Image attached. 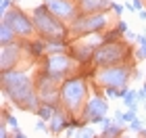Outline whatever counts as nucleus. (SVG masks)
I'll use <instances>...</instances> for the list:
<instances>
[{
	"instance_id": "f257e3e1",
	"label": "nucleus",
	"mask_w": 146,
	"mask_h": 138,
	"mask_svg": "<svg viewBox=\"0 0 146 138\" xmlns=\"http://www.w3.org/2000/svg\"><path fill=\"white\" fill-rule=\"evenodd\" d=\"M0 80H2L4 96L9 98L17 109L36 113L42 101H40V96H38V88H36L34 80H31L25 71H17V69L2 71Z\"/></svg>"
},
{
	"instance_id": "f03ea898",
	"label": "nucleus",
	"mask_w": 146,
	"mask_h": 138,
	"mask_svg": "<svg viewBox=\"0 0 146 138\" xmlns=\"http://www.w3.org/2000/svg\"><path fill=\"white\" fill-rule=\"evenodd\" d=\"M31 19H34L36 31L40 38L48 42H67L69 40V25L63 23L54 13H52L46 4H40L31 11Z\"/></svg>"
},
{
	"instance_id": "7ed1b4c3",
	"label": "nucleus",
	"mask_w": 146,
	"mask_h": 138,
	"mask_svg": "<svg viewBox=\"0 0 146 138\" xmlns=\"http://www.w3.org/2000/svg\"><path fill=\"white\" fill-rule=\"evenodd\" d=\"M88 103V86L86 80L79 75L65 77L61 84V107L67 111L71 117L82 115V111Z\"/></svg>"
},
{
	"instance_id": "20e7f679",
	"label": "nucleus",
	"mask_w": 146,
	"mask_h": 138,
	"mask_svg": "<svg viewBox=\"0 0 146 138\" xmlns=\"http://www.w3.org/2000/svg\"><path fill=\"white\" fill-rule=\"evenodd\" d=\"M129 57H131L129 44H125L123 40H111V42H100L96 46L92 63H94V67H107V65L127 63Z\"/></svg>"
},
{
	"instance_id": "39448f33",
	"label": "nucleus",
	"mask_w": 146,
	"mask_h": 138,
	"mask_svg": "<svg viewBox=\"0 0 146 138\" xmlns=\"http://www.w3.org/2000/svg\"><path fill=\"white\" fill-rule=\"evenodd\" d=\"M107 25H109L107 11H100V13H84V15H79L75 21L69 25V34L73 38L96 36V34H104Z\"/></svg>"
},
{
	"instance_id": "423d86ee",
	"label": "nucleus",
	"mask_w": 146,
	"mask_h": 138,
	"mask_svg": "<svg viewBox=\"0 0 146 138\" xmlns=\"http://www.w3.org/2000/svg\"><path fill=\"white\" fill-rule=\"evenodd\" d=\"M134 75V65L129 63H117V65H107V67H96L94 71V84L102 88L115 86H127L129 77Z\"/></svg>"
},
{
	"instance_id": "0eeeda50",
	"label": "nucleus",
	"mask_w": 146,
	"mask_h": 138,
	"mask_svg": "<svg viewBox=\"0 0 146 138\" xmlns=\"http://www.w3.org/2000/svg\"><path fill=\"white\" fill-rule=\"evenodd\" d=\"M77 67V61L71 55H65V52H54V55H48L44 59L42 69L48 71L50 75L58 77V80H65L73 73V69Z\"/></svg>"
},
{
	"instance_id": "6e6552de",
	"label": "nucleus",
	"mask_w": 146,
	"mask_h": 138,
	"mask_svg": "<svg viewBox=\"0 0 146 138\" xmlns=\"http://www.w3.org/2000/svg\"><path fill=\"white\" fill-rule=\"evenodd\" d=\"M2 19L6 23L11 25L13 29H15V34L19 38H25V40H29V38H34V34H38L36 31V25H34V19L27 17L21 9H17V6H13L11 11H6Z\"/></svg>"
},
{
	"instance_id": "1a4fd4ad",
	"label": "nucleus",
	"mask_w": 146,
	"mask_h": 138,
	"mask_svg": "<svg viewBox=\"0 0 146 138\" xmlns=\"http://www.w3.org/2000/svg\"><path fill=\"white\" fill-rule=\"evenodd\" d=\"M109 113V103L107 98H102L100 94L98 96H90L86 107L82 111V119H79V128L86 126V123H102L104 115Z\"/></svg>"
},
{
	"instance_id": "9d476101",
	"label": "nucleus",
	"mask_w": 146,
	"mask_h": 138,
	"mask_svg": "<svg viewBox=\"0 0 146 138\" xmlns=\"http://www.w3.org/2000/svg\"><path fill=\"white\" fill-rule=\"evenodd\" d=\"M100 42H104L102 34L92 38V42H86V40H82V38H75V42L69 44V55L75 59L77 63H92V57H94V52H96V46Z\"/></svg>"
},
{
	"instance_id": "9b49d317",
	"label": "nucleus",
	"mask_w": 146,
	"mask_h": 138,
	"mask_svg": "<svg viewBox=\"0 0 146 138\" xmlns=\"http://www.w3.org/2000/svg\"><path fill=\"white\" fill-rule=\"evenodd\" d=\"M44 4L67 25H71L82 15V13H79V6H77V0H44Z\"/></svg>"
},
{
	"instance_id": "f8f14e48",
	"label": "nucleus",
	"mask_w": 146,
	"mask_h": 138,
	"mask_svg": "<svg viewBox=\"0 0 146 138\" xmlns=\"http://www.w3.org/2000/svg\"><path fill=\"white\" fill-rule=\"evenodd\" d=\"M19 55H21V46L17 42L2 44V50H0V71L15 69V65L19 63Z\"/></svg>"
},
{
	"instance_id": "ddd939ff",
	"label": "nucleus",
	"mask_w": 146,
	"mask_h": 138,
	"mask_svg": "<svg viewBox=\"0 0 146 138\" xmlns=\"http://www.w3.org/2000/svg\"><path fill=\"white\" fill-rule=\"evenodd\" d=\"M69 113L67 111H65L63 107L56 111L54 113V117H52V119L48 121V130H50V134H61V132H65V130H69L71 128V119H69Z\"/></svg>"
},
{
	"instance_id": "4468645a",
	"label": "nucleus",
	"mask_w": 146,
	"mask_h": 138,
	"mask_svg": "<svg viewBox=\"0 0 146 138\" xmlns=\"http://www.w3.org/2000/svg\"><path fill=\"white\" fill-rule=\"evenodd\" d=\"M79 13H100V11H109L113 2L111 0H77Z\"/></svg>"
},
{
	"instance_id": "2eb2a0df",
	"label": "nucleus",
	"mask_w": 146,
	"mask_h": 138,
	"mask_svg": "<svg viewBox=\"0 0 146 138\" xmlns=\"http://www.w3.org/2000/svg\"><path fill=\"white\" fill-rule=\"evenodd\" d=\"M17 38L19 36L15 34V29L2 19V21H0V42L2 44H13V42H17Z\"/></svg>"
},
{
	"instance_id": "dca6fc26",
	"label": "nucleus",
	"mask_w": 146,
	"mask_h": 138,
	"mask_svg": "<svg viewBox=\"0 0 146 138\" xmlns=\"http://www.w3.org/2000/svg\"><path fill=\"white\" fill-rule=\"evenodd\" d=\"M56 111H58L56 105H50V103H40V107H38V111H36V115H40V117H42V119H46V121H50L52 117H54Z\"/></svg>"
},
{
	"instance_id": "f3484780",
	"label": "nucleus",
	"mask_w": 146,
	"mask_h": 138,
	"mask_svg": "<svg viewBox=\"0 0 146 138\" xmlns=\"http://www.w3.org/2000/svg\"><path fill=\"white\" fill-rule=\"evenodd\" d=\"M121 134H123V123L113 121V123H109V126H104V130H102L100 136H104V138H113V136H121Z\"/></svg>"
},
{
	"instance_id": "a211bd4d",
	"label": "nucleus",
	"mask_w": 146,
	"mask_h": 138,
	"mask_svg": "<svg viewBox=\"0 0 146 138\" xmlns=\"http://www.w3.org/2000/svg\"><path fill=\"white\" fill-rule=\"evenodd\" d=\"M138 90H127V94L123 96V105L127 109H138Z\"/></svg>"
},
{
	"instance_id": "6ab92c4d",
	"label": "nucleus",
	"mask_w": 146,
	"mask_h": 138,
	"mask_svg": "<svg viewBox=\"0 0 146 138\" xmlns=\"http://www.w3.org/2000/svg\"><path fill=\"white\" fill-rule=\"evenodd\" d=\"M77 136H84V138H94V136H96V132H94L92 128H86V126H82V128L77 130Z\"/></svg>"
},
{
	"instance_id": "aec40b11",
	"label": "nucleus",
	"mask_w": 146,
	"mask_h": 138,
	"mask_svg": "<svg viewBox=\"0 0 146 138\" xmlns=\"http://www.w3.org/2000/svg\"><path fill=\"white\" fill-rule=\"evenodd\" d=\"M13 6H15V0H2V4H0V13L4 15V13H6V11H11Z\"/></svg>"
},
{
	"instance_id": "412c9836",
	"label": "nucleus",
	"mask_w": 146,
	"mask_h": 138,
	"mask_svg": "<svg viewBox=\"0 0 146 138\" xmlns=\"http://www.w3.org/2000/svg\"><path fill=\"white\" fill-rule=\"evenodd\" d=\"M129 128H131V132H142V123H140V119L129 121Z\"/></svg>"
},
{
	"instance_id": "4be33fe9",
	"label": "nucleus",
	"mask_w": 146,
	"mask_h": 138,
	"mask_svg": "<svg viewBox=\"0 0 146 138\" xmlns=\"http://www.w3.org/2000/svg\"><path fill=\"white\" fill-rule=\"evenodd\" d=\"M111 9L117 13V17H121V15H123V11H125V6H121V4H115V2H113V6H111Z\"/></svg>"
},
{
	"instance_id": "5701e85b",
	"label": "nucleus",
	"mask_w": 146,
	"mask_h": 138,
	"mask_svg": "<svg viewBox=\"0 0 146 138\" xmlns=\"http://www.w3.org/2000/svg\"><path fill=\"white\" fill-rule=\"evenodd\" d=\"M136 59H140V61H142V59H146V44L140 46V50L136 52Z\"/></svg>"
},
{
	"instance_id": "b1692460",
	"label": "nucleus",
	"mask_w": 146,
	"mask_h": 138,
	"mask_svg": "<svg viewBox=\"0 0 146 138\" xmlns=\"http://www.w3.org/2000/svg\"><path fill=\"white\" fill-rule=\"evenodd\" d=\"M115 27H117L119 31H121V34H125V31H127V23H125V21H117Z\"/></svg>"
},
{
	"instance_id": "393cba45",
	"label": "nucleus",
	"mask_w": 146,
	"mask_h": 138,
	"mask_svg": "<svg viewBox=\"0 0 146 138\" xmlns=\"http://www.w3.org/2000/svg\"><path fill=\"white\" fill-rule=\"evenodd\" d=\"M13 136H17V138H25V134H23L19 128H13Z\"/></svg>"
},
{
	"instance_id": "a878e982",
	"label": "nucleus",
	"mask_w": 146,
	"mask_h": 138,
	"mask_svg": "<svg viewBox=\"0 0 146 138\" xmlns=\"http://www.w3.org/2000/svg\"><path fill=\"white\" fill-rule=\"evenodd\" d=\"M136 6V11H142V0H134V2H131Z\"/></svg>"
},
{
	"instance_id": "bb28decb",
	"label": "nucleus",
	"mask_w": 146,
	"mask_h": 138,
	"mask_svg": "<svg viewBox=\"0 0 146 138\" xmlns=\"http://www.w3.org/2000/svg\"><path fill=\"white\" fill-rule=\"evenodd\" d=\"M138 17H140L142 21H146V11H144V9H142V11H138Z\"/></svg>"
},
{
	"instance_id": "cd10ccee",
	"label": "nucleus",
	"mask_w": 146,
	"mask_h": 138,
	"mask_svg": "<svg viewBox=\"0 0 146 138\" xmlns=\"http://www.w3.org/2000/svg\"><path fill=\"white\" fill-rule=\"evenodd\" d=\"M15 2H19V0H15Z\"/></svg>"
}]
</instances>
